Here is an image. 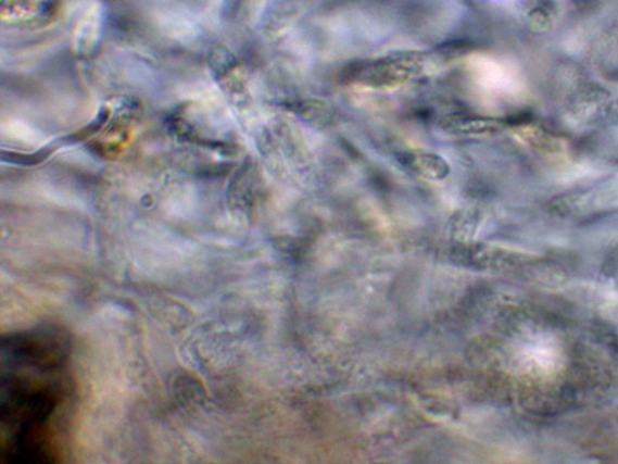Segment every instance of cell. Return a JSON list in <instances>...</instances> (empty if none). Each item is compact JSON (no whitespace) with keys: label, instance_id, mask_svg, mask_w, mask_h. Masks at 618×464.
<instances>
[{"label":"cell","instance_id":"cell-1","mask_svg":"<svg viewBox=\"0 0 618 464\" xmlns=\"http://www.w3.org/2000/svg\"><path fill=\"white\" fill-rule=\"evenodd\" d=\"M437 70L430 53L400 51L355 64L346 71L345 80L357 89L393 91L428 77Z\"/></svg>","mask_w":618,"mask_h":464},{"label":"cell","instance_id":"cell-2","mask_svg":"<svg viewBox=\"0 0 618 464\" xmlns=\"http://www.w3.org/2000/svg\"><path fill=\"white\" fill-rule=\"evenodd\" d=\"M514 122L477 115H451L444 118L442 127L457 137H492L512 128Z\"/></svg>","mask_w":618,"mask_h":464},{"label":"cell","instance_id":"cell-3","mask_svg":"<svg viewBox=\"0 0 618 464\" xmlns=\"http://www.w3.org/2000/svg\"><path fill=\"white\" fill-rule=\"evenodd\" d=\"M512 131L520 143L535 153L546 156L566 154L567 145L562 138L547 131L544 127L529 123H513Z\"/></svg>","mask_w":618,"mask_h":464},{"label":"cell","instance_id":"cell-4","mask_svg":"<svg viewBox=\"0 0 618 464\" xmlns=\"http://www.w3.org/2000/svg\"><path fill=\"white\" fill-rule=\"evenodd\" d=\"M407 165L414 168L417 174L428 178L441 179L450 174L447 161L439 154L431 153V151H412L407 156Z\"/></svg>","mask_w":618,"mask_h":464},{"label":"cell","instance_id":"cell-5","mask_svg":"<svg viewBox=\"0 0 618 464\" xmlns=\"http://www.w3.org/2000/svg\"><path fill=\"white\" fill-rule=\"evenodd\" d=\"M529 21L531 25L538 29H547L550 26H552V9L546 5H538L537 8L531 9Z\"/></svg>","mask_w":618,"mask_h":464}]
</instances>
